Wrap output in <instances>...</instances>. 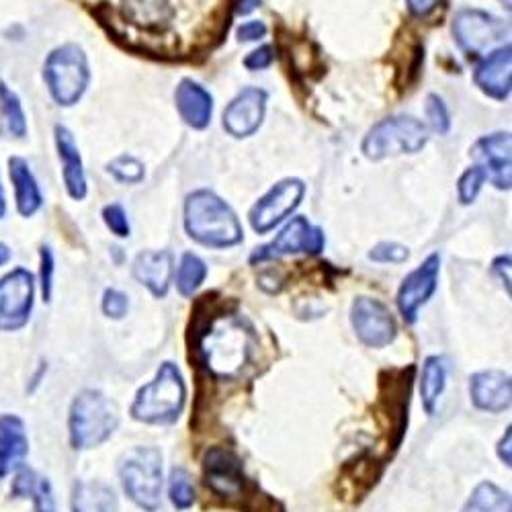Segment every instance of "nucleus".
Here are the masks:
<instances>
[{
    "label": "nucleus",
    "mask_w": 512,
    "mask_h": 512,
    "mask_svg": "<svg viewBox=\"0 0 512 512\" xmlns=\"http://www.w3.org/2000/svg\"><path fill=\"white\" fill-rule=\"evenodd\" d=\"M195 349L203 365L216 377L232 379L248 363L254 334L250 326L234 314H216L195 324Z\"/></svg>",
    "instance_id": "1"
},
{
    "label": "nucleus",
    "mask_w": 512,
    "mask_h": 512,
    "mask_svg": "<svg viewBox=\"0 0 512 512\" xmlns=\"http://www.w3.org/2000/svg\"><path fill=\"white\" fill-rule=\"evenodd\" d=\"M185 230L207 248H232L244 232L236 211L213 191L199 189L185 201Z\"/></svg>",
    "instance_id": "2"
},
{
    "label": "nucleus",
    "mask_w": 512,
    "mask_h": 512,
    "mask_svg": "<svg viewBox=\"0 0 512 512\" xmlns=\"http://www.w3.org/2000/svg\"><path fill=\"white\" fill-rule=\"evenodd\" d=\"M187 402V386L175 363H162L156 377L136 394L132 418L144 424H173Z\"/></svg>",
    "instance_id": "3"
},
{
    "label": "nucleus",
    "mask_w": 512,
    "mask_h": 512,
    "mask_svg": "<svg viewBox=\"0 0 512 512\" xmlns=\"http://www.w3.org/2000/svg\"><path fill=\"white\" fill-rule=\"evenodd\" d=\"M119 426L117 406L99 390H82L70 406V445L78 451L103 445Z\"/></svg>",
    "instance_id": "4"
},
{
    "label": "nucleus",
    "mask_w": 512,
    "mask_h": 512,
    "mask_svg": "<svg viewBox=\"0 0 512 512\" xmlns=\"http://www.w3.org/2000/svg\"><path fill=\"white\" fill-rule=\"evenodd\" d=\"M119 480L130 500L156 512L162 496V453L156 447H134L119 459Z\"/></svg>",
    "instance_id": "5"
},
{
    "label": "nucleus",
    "mask_w": 512,
    "mask_h": 512,
    "mask_svg": "<svg viewBox=\"0 0 512 512\" xmlns=\"http://www.w3.org/2000/svg\"><path fill=\"white\" fill-rule=\"evenodd\" d=\"M429 142V127L412 115L381 119L367 132L361 150L369 160L416 154Z\"/></svg>",
    "instance_id": "6"
},
{
    "label": "nucleus",
    "mask_w": 512,
    "mask_h": 512,
    "mask_svg": "<svg viewBox=\"0 0 512 512\" xmlns=\"http://www.w3.org/2000/svg\"><path fill=\"white\" fill-rule=\"evenodd\" d=\"M44 80L52 99L60 107L76 105L87 93L91 82V68L87 54L74 44L56 48L44 66Z\"/></svg>",
    "instance_id": "7"
},
{
    "label": "nucleus",
    "mask_w": 512,
    "mask_h": 512,
    "mask_svg": "<svg viewBox=\"0 0 512 512\" xmlns=\"http://www.w3.org/2000/svg\"><path fill=\"white\" fill-rule=\"evenodd\" d=\"M306 195V185L300 179H283L273 185L248 213V220L254 232L267 234L279 226L287 216L300 207Z\"/></svg>",
    "instance_id": "8"
},
{
    "label": "nucleus",
    "mask_w": 512,
    "mask_h": 512,
    "mask_svg": "<svg viewBox=\"0 0 512 512\" xmlns=\"http://www.w3.org/2000/svg\"><path fill=\"white\" fill-rule=\"evenodd\" d=\"M506 31L504 21L480 9H463L453 19L455 41L467 56H480L500 44Z\"/></svg>",
    "instance_id": "9"
},
{
    "label": "nucleus",
    "mask_w": 512,
    "mask_h": 512,
    "mask_svg": "<svg viewBox=\"0 0 512 512\" xmlns=\"http://www.w3.org/2000/svg\"><path fill=\"white\" fill-rule=\"evenodd\" d=\"M326 238L324 232L316 226H312L306 218L297 216L291 222L285 224V228L277 234V238L261 248H256V252L250 256V263H265L279 259V256H289V254H320L324 250Z\"/></svg>",
    "instance_id": "10"
},
{
    "label": "nucleus",
    "mask_w": 512,
    "mask_h": 512,
    "mask_svg": "<svg viewBox=\"0 0 512 512\" xmlns=\"http://www.w3.org/2000/svg\"><path fill=\"white\" fill-rule=\"evenodd\" d=\"M351 324L363 345L383 349L398 336V324L386 304L373 297H357L351 308Z\"/></svg>",
    "instance_id": "11"
},
{
    "label": "nucleus",
    "mask_w": 512,
    "mask_h": 512,
    "mask_svg": "<svg viewBox=\"0 0 512 512\" xmlns=\"http://www.w3.org/2000/svg\"><path fill=\"white\" fill-rule=\"evenodd\" d=\"M35 281L27 269H15L0 279V330H21L33 312Z\"/></svg>",
    "instance_id": "12"
},
{
    "label": "nucleus",
    "mask_w": 512,
    "mask_h": 512,
    "mask_svg": "<svg viewBox=\"0 0 512 512\" xmlns=\"http://www.w3.org/2000/svg\"><path fill=\"white\" fill-rule=\"evenodd\" d=\"M203 467L205 484L216 496L224 500H238L246 494L248 480L244 476L242 461L230 449L211 447L205 453Z\"/></svg>",
    "instance_id": "13"
},
{
    "label": "nucleus",
    "mask_w": 512,
    "mask_h": 512,
    "mask_svg": "<svg viewBox=\"0 0 512 512\" xmlns=\"http://www.w3.org/2000/svg\"><path fill=\"white\" fill-rule=\"evenodd\" d=\"M439 269H441V259L439 254H431L418 269H414L400 285L398 291V310L402 318L408 324H414L418 318L420 308L431 300L433 293L437 291L439 283Z\"/></svg>",
    "instance_id": "14"
},
{
    "label": "nucleus",
    "mask_w": 512,
    "mask_h": 512,
    "mask_svg": "<svg viewBox=\"0 0 512 512\" xmlns=\"http://www.w3.org/2000/svg\"><path fill=\"white\" fill-rule=\"evenodd\" d=\"M267 91L248 87L240 91L224 111V130L234 138H250L263 125L267 113Z\"/></svg>",
    "instance_id": "15"
},
{
    "label": "nucleus",
    "mask_w": 512,
    "mask_h": 512,
    "mask_svg": "<svg viewBox=\"0 0 512 512\" xmlns=\"http://www.w3.org/2000/svg\"><path fill=\"white\" fill-rule=\"evenodd\" d=\"M510 144H512L510 134L498 132V134L480 138L472 148L474 160L484 170L488 181L500 191H508L512 183Z\"/></svg>",
    "instance_id": "16"
},
{
    "label": "nucleus",
    "mask_w": 512,
    "mask_h": 512,
    "mask_svg": "<svg viewBox=\"0 0 512 512\" xmlns=\"http://www.w3.org/2000/svg\"><path fill=\"white\" fill-rule=\"evenodd\" d=\"M476 87L496 101H506L512 91V48L510 44L490 52L476 68Z\"/></svg>",
    "instance_id": "17"
},
{
    "label": "nucleus",
    "mask_w": 512,
    "mask_h": 512,
    "mask_svg": "<svg viewBox=\"0 0 512 512\" xmlns=\"http://www.w3.org/2000/svg\"><path fill=\"white\" fill-rule=\"evenodd\" d=\"M469 396L478 410L500 414L512 404L510 375L498 369L478 371L469 379Z\"/></svg>",
    "instance_id": "18"
},
{
    "label": "nucleus",
    "mask_w": 512,
    "mask_h": 512,
    "mask_svg": "<svg viewBox=\"0 0 512 512\" xmlns=\"http://www.w3.org/2000/svg\"><path fill=\"white\" fill-rule=\"evenodd\" d=\"M29 455L25 422L15 414L0 416V480L17 474Z\"/></svg>",
    "instance_id": "19"
},
{
    "label": "nucleus",
    "mask_w": 512,
    "mask_h": 512,
    "mask_svg": "<svg viewBox=\"0 0 512 512\" xmlns=\"http://www.w3.org/2000/svg\"><path fill=\"white\" fill-rule=\"evenodd\" d=\"M175 273V259L168 250H144L134 261V277L154 297H166Z\"/></svg>",
    "instance_id": "20"
},
{
    "label": "nucleus",
    "mask_w": 512,
    "mask_h": 512,
    "mask_svg": "<svg viewBox=\"0 0 512 512\" xmlns=\"http://www.w3.org/2000/svg\"><path fill=\"white\" fill-rule=\"evenodd\" d=\"M56 148L62 162V177H64L66 191L72 199L82 201L89 193L87 175H84V164H82V156L78 152L76 140L64 125H56Z\"/></svg>",
    "instance_id": "21"
},
{
    "label": "nucleus",
    "mask_w": 512,
    "mask_h": 512,
    "mask_svg": "<svg viewBox=\"0 0 512 512\" xmlns=\"http://www.w3.org/2000/svg\"><path fill=\"white\" fill-rule=\"evenodd\" d=\"M175 103L181 119L193 130H205L213 113V97L199 82L185 78L175 91Z\"/></svg>",
    "instance_id": "22"
},
{
    "label": "nucleus",
    "mask_w": 512,
    "mask_h": 512,
    "mask_svg": "<svg viewBox=\"0 0 512 512\" xmlns=\"http://www.w3.org/2000/svg\"><path fill=\"white\" fill-rule=\"evenodd\" d=\"M9 170H11V181L15 187V201L17 209L23 218H31L44 205V195H41V189L37 185L35 175L31 173V168L25 158L13 156L9 160Z\"/></svg>",
    "instance_id": "23"
},
{
    "label": "nucleus",
    "mask_w": 512,
    "mask_h": 512,
    "mask_svg": "<svg viewBox=\"0 0 512 512\" xmlns=\"http://www.w3.org/2000/svg\"><path fill=\"white\" fill-rule=\"evenodd\" d=\"M72 512H119L115 490L99 480L76 482L72 490Z\"/></svg>",
    "instance_id": "24"
},
{
    "label": "nucleus",
    "mask_w": 512,
    "mask_h": 512,
    "mask_svg": "<svg viewBox=\"0 0 512 512\" xmlns=\"http://www.w3.org/2000/svg\"><path fill=\"white\" fill-rule=\"evenodd\" d=\"M447 359L441 355L426 357L422 365V377H420V398L426 414L433 416L437 410V404L447 388Z\"/></svg>",
    "instance_id": "25"
},
{
    "label": "nucleus",
    "mask_w": 512,
    "mask_h": 512,
    "mask_svg": "<svg viewBox=\"0 0 512 512\" xmlns=\"http://www.w3.org/2000/svg\"><path fill=\"white\" fill-rule=\"evenodd\" d=\"M0 134L7 138H25L27 119L23 105L13 89L0 82Z\"/></svg>",
    "instance_id": "26"
},
{
    "label": "nucleus",
    "mask_w": 512,
    "mask_h": 512,
    "mask_svg": "<svg viewBox=\"0 0 512 512\" xmlns=\"http://www.w3.org/2000/svg\"><path fill=\"white\" fill-rule=\"evenodd\" d=\"M461 512H512L510 496L492 482H482L469 496Z\"/></svg>",
    "instance_id": "27"
},
{
    "label": "nucleus",
    "mask_w": 512,
    "mask_h": 512,
    "mask_svg": "<svg viewBox=\"0 0 512 512\" xmlns=\"http://www.w3.org/2000/svg\"><path fill=\"white\" fill-rule=\"evenodd\" d=\"M207 277V265L203 263L201 256L193 252H185L179 271H177V289L183 297H193L197 289L203 285Z\"/></svg>",
    "instance_id": "28"
},
{
    "label": "nucleus",
    "mask_w": 512,
    "mask_h": 512,
    "mask_svg": "<svg viewBox=\"0 0 512 512\" xmlns=\"http://www.w3.org/2000/svg\"><path fill=\"white\" fill-rule=\"evenodd\" d=\"M168 496H170V502H173V506L179 508V510H187L195 504L197 494H195V486L191 482V476H189L187 469L175 467L173 472H170Z\"/></svg>",
    "instance_id": "29"
},
{
    "label": "nucleus",
    "mask_w": 512,
    "mask_h": 512,
    "mask_svg": "<svg viewBox=\"0 0 512 512\" xmlns=\"http://www.w3.org/2000/svg\"><path fill=\"white\" fill-rule=\"evenodd\" d=\"M107 170H109V175L115 177V181L127 183V185H136V183L144 181V177H146L144 164L138 158L127 156V154L117 156L115 160H111Z\"/></svg>",
    "instance_id": "30"
},
{
    "label": "nucleus",
    "mask_w": 512,
    "mask_h": 512,
    "mask_svg": "<svg viewBox=\"0 0 512 512\" xmlns=\"http://www.w3.org/2000/svg\"><path fill=\"white\" fill-rule=\"evenodd\" d=\"M488 181L486 173L480 168V166H474V168H467L465 173L461 175L459 183H457V193H459V201L463 205H469L474 203L484 187V183Z\"/></svg>",
    "instance_id": "31"
},
{
    "label": "nucleus",
    "mask_w": 512,
    "mask_h": 512,
    "mask_svg": "<svg viewBox=\"0 0 512 512\" xmlns=\"http://www.w3.org/2000/svg\"><path fill=\"white\" fill-rule=\"evenodd\" d=\"M132 9V19L142 23V25H152V23H162L166 19V3L164 0H132L130 3Z\"/></svg>",
    "instance_id": "32"
},
{
    "label": "nucleus",
    "mask_w": 512,
    "mask_h": 512,
    "mask_svg": "<svg viewBox=\"0 0 512 512\" xmlns=\"http://www.w3.org/2000/svg\"><path fill=\"white\" fill-rule=\"evenodd\" d=\"M426 119H429L433 132L439 136H445L451 130V115L445 105V101L439 95H429L426 97V107H424Z\"/></svg>",
    "instance_id": "33"
},
{
    "label": "nucleus",
    "mask_w": 512,
    "mask_h": 512,
    "mask_svg": "<svg viewBox=\"0 0 512 512\" xmlns=\"http://www.w3.org/2000/svg\"><path fill=\"white\" fill-rule=\"evenodd\" d=\"M369 259L375 261V263H383V265H388V263L400 265V263H406L410 259V250L402 244H396V242H381V244L371 248Z\"/></svg>",
    "instance_id": "34"
},
{
    "label": "nucleus",
    "mask_w": 512,
    "mask_h": 512,
    "mask_svg": "<svg viewBox=\"0 0 512 512\" xmlns=\"http://www.w3.org/2000/svg\"><path fill=\"white\" fill-rule=\"evenodd\" d=\"M103 220L105 226L117 236V238H127L132 232L130 220H127V213L119 203H111L103 209Z\"/></svg>",
    "instance_id": "35"
},
{
    "label": "nucleus",
    "mask_w": 512,
    "mask_h": 512,
    "mask_svg": "<svg viewBox=\"0 0 512 512\" xmlns=\"http://www.w3.org/2000/svg\"><path fill=\"white\" fill-rule=\"evenodd\" d=\"M31 498H33L35 512H58L54 490H52V484L48 478H37Z\"/></svg>",
    "instance_id": "36"
},
{
    "label": "nucleus",
    "mask_w": 512,
    "mask_h": 512,
    "mask_svg": "<svg viewBox=\"0 0 512 512\" xmlns=\"http://www.w3.org/2000/svg\"><path fill=\"white\" fill-rule=\"evenodd\" d=\"M127 310H130V300L127 295L117 291V289H107L103 295V312L107 318L113 320H121L123 316H127Z\"/></svg>",
    "instance_id": "37"
},
{
    "label": "nucleus",
    "mask_w": 512,
    "mask_h": 512,
    "mask_svg": "<svg viewBox=\"0 0 512 512\" xmlns=\"http://www.w3.org/2000/svg\"><path fill=\"white\" fill-rule=\"evenodd\" d=\"M54 289V254L50 246H41V295L44 302L52 300Z\"/></svg>",
    "instance_id": "38"
},
{
    "label": "nucleus",
    "mask_w": 512,
    "mask_h": 512,
    "mask_svg": "<svg viewBox=\"0 0 512 512\" xmlns=\"http://www.w3.org/2000/svg\"><path fill=\"white\" fill-rule=\"evenodd\" d=\"M35 484H37L35 472H31V469L21 467L19 472H17V476H15V480H13V490H11V492H13V496H17V498H31Z\"/></svg>",
    "instance_id": "39"
},
{
    "label": "nucleus",
    "mask_w": 512,
    "mask_h": 512,
    "mask_svg": "<svg viewBox=\"0 0 512 512\" xmlns=\"http://www.w3.org/2000/svg\"><path fill=\"white\" fill-rule=\"evenodd\" d=\"M275 60V54H273V48L271 46H261L259 50L250 52L246 58H244V66L250 70V72H256V70H267Z\"/></svg>",
    "instance_id": "40"
},
{
    "label": "nucleus",
    "mask_w": 512,
    "mask_h": 512,
    "mask_svg": "<svg viewBox=\"0 0 512 512\" xmlns=\"http://www.w3.org/2000/svg\"><path fill=\"white\" fill-rule=\"evenodd\" d=\"M267 35V25L263 21H248L238 27L240 41H259Z\"/></svg>",
    "instance_id": "41"
},
{
    "label": "nucleus",
    "mask_w": 512,
    "mask_h": 512,
    "mask_svg": "<svg viewBox=\"0 0 512 512\" xmlns=\"http://www.w3.org/2000/svg\"><path fill=\"white\" fill-rule=\"evenodd\" d=\"M441 0H406V7L414 17H429Z\"/></svg>",
    "instance_id": "42"
},
{
    "label": "nucleus",
    "mask_w": 512,
    "mask_h": 512,
    "mask_svg": "<svg viewBox=\"0 0 512 512\" xmlns=\"http://www.w3.org/2000/svg\"><path fill=\"white\" fill-rule=\"evenodd\" d=\"M494 273L500 277L502 285L510 293V256H500V259L494 261Z\"/></svg>",
    "instance_id": "43"
},
{
    "label": "nucleus",
    "mask_w": 512,
    "mask_h": 512,
    "mask_svg": "<svg viewBox=\"0 0 512 512\" xmlns=\"http://www.w3.org/2000/svg\"><path fill=\"white\" fill-rule=\"evenodd\" d=\"M510 439H512V433H510V426L506 429L504 437L500 439L498 443V457L504 461V465H512V455H510Z\"/></svg>",
    "instance_id": "44"
},
{
    "label": "nucleus",
    "mask_w": 512,
    "mask_h": 512,
    "mask_svg": "<svg viewBox=\"0 0 512 512\" xmlns=\"http://www.w3.org/2000/svg\"><path fill=\"white\" fill-rule=\"evenodd\" d=\"M259 5H261V0H236V13L250 15Z\"/></svg>",
    "instance_id": "45"
},
{
    "label": "nucleus",
    "mask_w": 512,
    "mask_h": 512,
    "mask_svg": "<svg viewBox=\"0 0 512 512\" xmlns=\"http://www.w3.org/2000/svg\"><path fill=\"white\" fill-rule=\"evenodd\" d=\"M9 261H11V248L5 242H0V267L7 265Z\"/></svg>",
    "instance_id": "46"
},
{
    "label": "nucleus",
    "mask_w": 512,
    "mask_h": 512,
    "mask_svg": "<svg viewBox=\"0 0 512 512\" xmlns=\"http://www.w3.org/2000/svg\"><path fill=\"white\" fill-rule=\"evenodd\" d=\"M5 213H7V199H5V189H3V183H0V220H3Z\"/></svg>",
    "instance_id": "47"
}]
</instances>
